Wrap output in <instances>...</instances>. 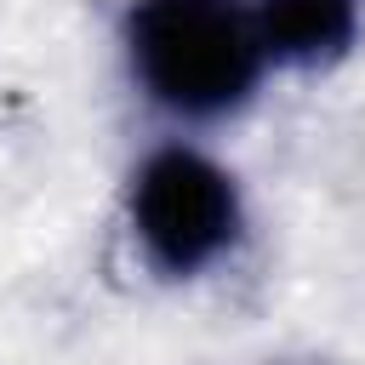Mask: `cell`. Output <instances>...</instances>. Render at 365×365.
<instances>
[{"label": "cell", "instance_id": "cell-1", "mask_svg": "<svg viewBox=\"0 0 365 365\" xmlns=\"http://www.w3.org/2000/svg\"><path fill=\"white\" fill-rule=\"evenodd\" d=\"M125 57L137 86L182 120H222L245 108L268 68L245 0H131Z\"/></svg>", "mask_w": 365, "mask_h": 365}, {"label": "cell", "instance_id": "cell-2", "mask_svg": "<svg viewBox=\"0 0 365 365\" xmlns=\"http://www.w3.org/2000/svg\"><path fill=\"white\" fill-rule=\"evenodd\" d=\"M131 234L165 279H194L240 240V182L200 148L165 143L131 171Z\"/></svg>", "mask_w": 365, "mask_h": 365}, {"label": "cell", "instance_id": "cell-3", "mask_svg": "<svg viewBox=\"0 0 365 365\" xmlns=\"http://www.w3.org/2000/svg\"><path fill=\"white\" fill-rule=\"evenodd\" d=\"M268 63L319 68L336 63L359 34V0H251Z\"/></svg>", "mask_w": 365, "mask_h": 365}]
</instances>
